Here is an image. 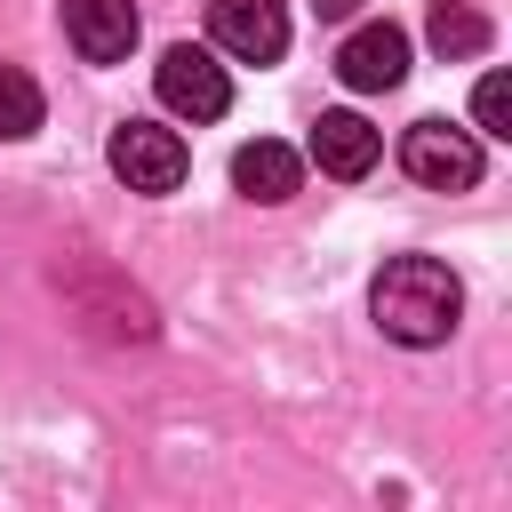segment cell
<instances>
[{
    "instance_id": "obj_1",
    "label": "cell",
    "mask_w": 512,
    "mask_h": 512,
    "mask_svg": "<svg viewBox=\"0 0 512 512\" xmlns=\"http://www.w3.org/2000/svg\"><path fill=\"white\" fill-rule=\"evenodd\" d=\"M368 312L392 344H448L456 320H464V280L440 256H384V272L368 288Z\"/></svg>"
},
{
    "instance_id": "obj_2",
    "label": "cell",
    "mask_w": 512,
    "mask_h": 512,
    "mask_svg": "<svg viewBox=\"0 0 512 512\" xmlns=\"http://www.w3.org/2000/svg\"><path fill=\"white\" fill-rule=\"evenodd\" d=\"M400 168L424 184V192H472L480 184V136L456 128V120H416L400 136Z\"/></svg>"
},
{
    "instance_id": "obj_3",
    "label": "cell",
    "mask_w": 512,
    "mask_h": 512,
    "mask_svg": "<svg viewBox=\"0 0 512 512\" xmlns=\"http://www.w3.org/2000/svg\"><path fill=\"white\" fill-rule=\"evenodd\" d=\"M152 88H160V104L184 112V120H224V112H232V72L216 64V48H192V40H176V48L160 56Z\"/></svg>"
},
{
    "instance_id": "obj_4",
    "label": "cell",
    "mask_w": 512,
    "mask_h": 512,
    "mask_svg": "<svg viewBox=\"0 0 512 512\" xmlns=\"http://www.w3.org/2000/svg\"><path fill=\"white\" fill-rule=\"evenodd\" d=\"M104 160H112V176L128 192H176L184 184V136L160 128V120H120L112 144H104Z\"/></svg>"
},
{
    "instance_id": "obj_5",
    "label": "cell",
    "mask_w": 512,
    "mask_h": 512,
    "mask_svg": "<svg viewBox=\"0 0 512 512\" xmlns=\"http://www.w3.org/2000/svg\"><path fill=\"white\" fill-rule=\"evenodd\" d=\"M208 40L240 64H272L288 48V8L280 0H208Z\"/></svg>"
},
{
    "instance_id": "obj_6",
    "label": "cell",
    "mask_w": 512,
    "mask_h": 512,
    "mask_svg": "<svg viewBox=\"0 0 512 512\" xmlns=\"http://www.w3.org/2000/svg\"><path fill=\"white\" fill-rule=\"evenodd\" d=\"M336 72H344V88H360V96L400 88V80H408V32H400V24H360V32L336 48Z\"/></svg>"
},
{
    "instance_id": "obj_7",
    "label": "cell",
    "mask_w": 512,
    "mask_h": 512,
    "mask_svg": "<svg viewBox=\"0 0 512 512\" xmlns=\"http://www.w3.org/2000/svg\"><path fill=\"white\" fill-rule=\"evenodd\" d=\"M64 40L80 64H120L136 48V0H64Z\"/></svg>"
},
{
    "instance_id": "obj_8",
    "label": "cell",
    "mask_w": 512,
    "mask_h": 512,
    "mask_svg": "<svg viewBox=\"0 0 512 512\" xmlns=\"http://www.w3.org/2000/svg\"><path fill=\"white\" fill-rule=\"evenodd\" d=\"M376 152H384V136L360 120V112H320L312 120V160H320V176H368L376 168Z\"/></svg>"
},
{
    "instance_id": "obj_9",
    "label": "cell",
    "mask_w": 512,
    "mask_h": 512,
    "mask_svg": "<svg viewBox=\"0 0 512 512\" xmlns=\"http://www.w3.org/2000/svg\"><path fill=\"white\" fill-rule=\"evenodd\" d=\"M232 184H240L248 200H264V208H272V200H288V192L304 184V160H296L288 144L256 136V144H240V152H232Z\"/></svg>"
},
{
    "instance_id": "obj_10",
    "label": "cell",
    "mask_w": 512,
    "mask_h": 512,
    "mask_svg": "<svg viewBox=\"0 0 512 512\" xmlns=\"http://www.w3.org/2000/svg\"><path fill=\"white\" fill-rule=\"evenodd\" d=\"M424 40H432L448 64H464V56H480V48H488V16H480L472 0H432V16H424Z\"/></svg>"
},
{
    "instance_id": "obj_11",
    "label": "cell",
    "mask_w": 512,
    "mask_h": 512,
    "mask_svg": "<svg viewBox=\"0 0 512 512\" xmlns=\"http://www.w3.org/2000/svg\"><path fill=\"white\" fill-rule=\"evenodd\" d=\"M40 128V80L24 72V64H0V136L16 144V136H32Z\"/></svg>"
},
{
    "instance_id": "obj_12",
    "label": "cell",
    "mask_w": 512,
    "mask_h": 512,
    "mask_svg": "<svg viewBox=\"0 0 512 512\" xmlns=\"http://www.w3.org/2000/svg\"><path fill=\"white\" fill-rule=\"evenodd\" d=\"M472 120H480V136H512V80L504 72H488L472 88Z\"/></svg>"
},
{
    "instance_id": "obj_13",
    "label": "cell",
    "mask_w": 512,
    "mask_h": 512,
    "mask_svg": "<svg viewBox=\"0 0 512 512\" xmlns=\"http://www.w3.org/2000/svg\"><path fill=\"white\" fill-rule=\"evenodd\" d=\"M320 8V24H344V16H360V0H312Z\"/></svg>"
}]
</instances>
